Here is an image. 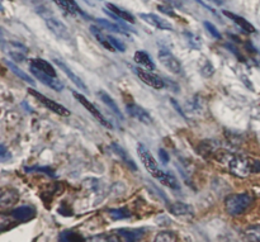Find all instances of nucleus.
Listing matches in <instances>:
<instances>
[{"mask_svg": "<svg viewBox=\"0 0 260 242\" xmlns=\"http://www.w3.org/2000/svg\"><path fill=\"white\" fill-rule=\"evenodd\" d=\"M217 160L222 165H226L231 174L239 178H246L247 175L260 172V161L243 155L222 152L218 154Z\"/></svg>", "mask_w": 260, "mask_h": 242, "instance_id": "1", "label": "nucleus"}, {"mask_svg": "<svg viewBox=\"0 0 260 242\" xmlns=\"http://www.w3.org/2000/svg\"><path fill=\"white\" fill-rule=\"evenodd\" d=\"M254 202V195L250 193H237L229 195L225 200V208L230 215H240Z\"/></svg>", "mask_w": 260, "mask_h": 242, "instance_id": "2", "label": "nucleus"}, {"mask_svg": "<svg viewBox=\"0 0 260 242\" xmlns=\"http://www.w3.org/2000/svg\"><path fill=\"white\" fill-rule=\"evenodd\" d=\"M38 13L42 15V18H44L45 22H46L47 27L54 32L55 36H57V37L61 38V40H70V32H69L66 26H65L56 15L51 13L50 10H38Z\"/></svg>", "mask_w": 260, "mask_h": 242, "instance_id": "3", "label": "nucleus"}, {"mask_svg": "<svg viewBox=\"0 0 260 242\" xmlns=\"http://www.w3.org/2000/svg\"><path fill=\"white\" fill-rule=\"evenodd\" d=\"M1 47L5 51V54L15 62H23L27 57L28 48L24 44L19 43V42H14V41L5 42V41H3Z\"/></svg>", "mask_w": 260, "mask_h": 242, "instance_id": "4", "label": "nucleus"}, {"mask_svg": "<svg viewBox=\"0 0 260 242\" xmlns=\"http://www.w3.org/2000/svg\"><path fill=\"white\" fill-rule=\"evenodd\" d=\"M27 91L30 93L31 95H32V97L36 98L37 100H40L41 104L45 105L47 109H50L51 112H54V113H56V114L62 115V117H69V115L71 114L70 111H69V109H66V108L63 107V105L59 104V103H56V101L51 100V99L46 98L45 95L40 94V93L34 90V89H31V87H28Z\"/></svg>", "mask_w": 260, "mask_h": 242, "instance_id": "5", "label": "nucleus"}, {"mask_svg": "<svg viewBox=\"0 0 260 242\" xmlns=\"http://www.w3.org/2000/svg\"><path fill=\"white\" fill-rule=\"evenodd\" d=\"M157 57H159V61H160L161 64L170 72H173V74L179 75L183 72V66L180 64V61L174 55H171L169 51L161 50L159 52V55H157Z\"/></svg>", "mask_w": 260, "mask_h": 242, "instance_id": "6", "label": "nucleus"}, {"mask_svg": "<svg viewBox=\"0 0 260 242\" xmlns=\"http://www.w3.org/2000/svg\"><path fill=\"white\" fill-rule=\"evenodd\" d=\"M132 71H135V74L138 76L140 80H142V83H145L149 86L153 87V89H163L165 86V83H164L163 79L157 75L153 74V72H149V71H145L140 68H135V66H131Z\"/></svg>", "mask_w": 260, "mask_h": 242, "instance_id": "7", "label": "nucleus"}, {"mask_svg": "<svg viewBox=\"0 0 260 242\" xmlns=\"http://www.w3.org/2000/svg\"><path fill=\"white\" fill-rule=\"evenodd\" d=\"M30 70H31V72L33 74V76H36V78L38 79L41 83H44L46 86L51 87L52 90L61 91L63 89L62 83H61L60 80H57L55 76H51V75L46 74V72H44V71L40 70V69L34 68V66H32V65L30 66Z\"/></svg>", "mask_w": 260, "mask_h": 242, "instance_id": "8", "label": "nucleus"}, {"mask_svg": "<svg viewBox=\"0 0 260 242\" xmlns=\"http://www.w3.org/2000/svg\"><path fill=\"white\" fill-rule=\"evenodd\" d=\"M73 95H74V98H75V99H76L77 101H79V103H80L81 105H83L84 108H85V109H87L88 112H90V113H92V114L94 115V117L97 118L98 121L100 122V123H102V125L104 126V127H107V128H113V126L110 125L109 122L107 121V119H106V117H104L103 114H102V113H100L99 111H98L97 108L94 107L93 104H92V103H90L89 100H88L87 98L84 97L83 94H80V93H77V91H73Z\"/></svg>", "mask_w": 260, "mask_h": 242, "instance_id": "9", "label": "nucleus"}, {"mask_svg": "<svg viewBox=\"0 0 260 242\" xmlns=\"http://www.w3.org/2000/svg\"><path fill=\"white\" fill-rule=\"evenodd\" d=\"M137 152H138V155H140L141 161H142L144 166L146 168V170L150 172L151 175L156 174V172L160 170L159 166H157L156 160L153 157L150 151H149L144 145H138V147H137Z\"/></svg>", "mask_w": 260, "mask_h": 242, "instance_id": "10", "label": "nucleus"}, {"mask_svg": "<svg viewBox=\"0 0 260 242\" xmlns=\"http://www.w3.org/2000/svg\"><path fill=\"white\" fill-rule=\"evenodd\" d=\"M126 111L128 113V115H131V117L137 119L141 123H145V125H151L153 123V118L149 114V112L142 107H140V105L134 104V103L128 104L126 105Z\"/></svg>", "mask_w": 260, "mask_h": 242, "instance_id": "11", "label": "nucleus"}, {"mask_svg": "<svg viewBox=\"0 0 260 242\" xmlns=\"http://www.w3.org/2000/svg\"><path fill=\"white\" fill-rule=\"evenodd\" d=\"M10 217L18 222H28L36 217V209L31 205H22L10 212Z\"/></svg>", "mask_w": 260, "mask_h": 242, "instance_id": "12", "label": "nucleus"}, {"mask_svg": "<svg viewBox=\"0 0 260 242\" xmlns=\"http://www.w3.org/2000/svg\"><path fill=\"white\" fill-rule=\"evenodd\" d=\"M141 19H144L147 24H150L153 27H156L159 29L163 30H173V26L165 19L160 18L156 14L153 13H141L140 14Z\"/></svg>", "mask_w": 260, "mask_h": 242, "instance_id": "13", "label": "nucleus"}, {"mask_svg": "<svg viewBox=\"0 0 260 242\" xmlns=\"http://www.w3.org/2000/svg\"><path fill=\"white\" fill-rule=\"evenodd\" d=\"M118 237L121 239V241H138L145 236V229L142 228H120V229H114L113 231Z\"/></svg>", "mask_w": 260, "mask_h": 242, "instance_id": "14", "label": "nucleus"}, {"mask_svg": "<svg viewBox=\"0 0 260 242\" xmlns=\"http://www.w3.org/2000/svg\"><path fill=\"white\" fill-rule=\"evenodd\" d=\"M54 62L57 65V66H59V68L61 69V71H62V72H65V75H66L67 78L70 79L71 83H74V84L76 85V86L79 87V89H81L83 91H88V87H87V85L84 84V81L81 80V79L79 78L77 75L74 74V71L71 70V69L69 68V66H67V65L63 62V61L59 60V58H55Z\"/></svg>", "mask_w": 260, "mask_h": 242, "instance_id": "15", "label": "nucleus"}, {"mask_svg": "<svg viewBox=\"0 0 260 242\" xmlns=\"http://www.w3.org/2000/svg\"><path fill=\"white\" fill-rule=\"evenodd\" d=\"M169 212L175 217H190L194 214V209L190 204L187 203H173L169 207Z\"/></svg>", "mask_w": 260, "mask_h": 242, "instance_id": "16", "label": "nucleus"}, {"mask_svg": "<svg viewBox=\"0 0 260 242\" xmlns=\"http://www.w3.org/2000/svg\"><path fill=\"white\" fill-rule=\"evenodd\" d=\"M224 15H226L227 18H230L231 20H233V22H235V23H236L237 26L244 30V32H247V33H255V32H257L255 27H254L250 22H247L245 18L239 17V15L231 13V12H229V10H224Z\"/></svg>", "mask_w": 260, "mask_h": 242, "instance_id": "17", "label": "nucleus"}, {"mask_svg": "<svg viewBox=\"0 0 260 242\" xmlns=\"http://www.w3.org/2000/svg\"><path fill=\"white\" fill-rule=\"evenodd\" d=\"M110 148H112V151L122 160V162L126 165L127 168H130L131 170H134V171H137V166L136 164H135L134 160L130 157V155H128V154H127L118 143H112V145H110Z\"/></svg>", "mask_w": 260, "mask_h": 242, "instance_id": "18", "label": "nucleus"}, {"mask_svg": "<svg viewBox=\"0 0 260 242\" xmlns=\"http://www.w3.org/2000/svg\"><path fill=\"white\" fill-rule=\"evenodd\" d=\"M153 178H156L163 185H167V186H169V188L171 189H179V183H178L177 178H175L174 175H171L170 172H165L159 170V171H157L156 174H153Z\"/></svg>", "mask_w": 260, "mask_h": 242, "instance_id": "19", "label": "nucleus"}, {"mask_svg": "<svg viewBox=\"0 0 260 242\" xmlns=\"http://www.w3.org/2000/svg\"><path fill=\"white\" fill-rule=\"evenodd\" d=\"M19 199V193L15 189H5L0 195V204L1 207H9L13 205Z\"/></svg>", "mask_w": 260, "mask_h": 242, "instance_id": "20", "label": "nucleus"}, {"mask_svg": "<svg viewBox=\"0 0 260 242\" xmlns=\"http://www.w3.org/2000/svg\"><path fill=\"white\" fill-rule=\"evenodd\" d=\"M90 32H92V34H93L94 37L97 38V41L99 42L103 47H106L107 50L112 51V52H114L116 51V48L112 46V43L109 42V40H108V36H106V34L102 32V29L100 28H98L97 26H90Z\"/></svg>", "mask_w": 260, "mask_h": 242, "instance_id": "21", "label": "nucleus"}, {"mask_svg": "<svg viewBox=\"0 0 260 242\" xmlns=\"http://www.w3.org/2000/svg\"><path fill=\"white\" fill-rule=\"evenodd\" d=\"M98 97H99V99L102 101H103L104 104H106L108 108H109L110 111L113 112V113L117 115V117L120 118V119H123V115H122V113H121L118 105L116 104V101H114L113 99H112V98H110L109 95H108L107 93H106V91H99V93H98Z\"/></svg>", "mask_w": 260, "mask_h": 242, "instance_id": "22", "label": "nucleus"}, {"mask_svg": "<svg viewBox=\"0 0 260 242\" xmlns=\"http://www.w3.org/2000/svg\"><path fill=\"white\" fill-rule=\"evenodd\" d=\"M135 62L141 65L142 68L147 69V70H155V64L150 58V56L145 52V51H137L135 54Z\"/></svg>", "mask_w": 260, "mask_h": 242, "instance_id": "23", "label": "nucleus"}, {"mask_svg": "<svg viewBox=\"0 0 260 242\" xmlns=\"http://www.w3.org/2000/svg\"><path fill=\"white\" fill-rule=\"evenodd\" d=\"M31 65L34 66V68L40 69V70H42L44 72H46V74L56 78V70H55L54 66H52L50 62H47L46 60H42V58H32V60H31Z\"/></svg>", "mask_w": 260, "mask_h": 242, "instance_id": "24", "label": "nucleus"}, {"mask_svg": "<svg viewBox=\"0 0 260 242\" xmlns=\"http://www.w3.org/2000/svg\"><path fill=\"white\" fill-rule=\"evenodd\" d=\"M187 108H188V112H190V113H202L204 109V100L202 99V98L199 97V95H194V97H192L189 99V100L187 101Z\"/></svg>", "mask_w": 260, "mask_h": 242, "instance_id": "25", "label": "nucleus"}, {"mask_svg": "<svg viewBox=\"0 0 260 242\" xmlns=\"http://www.w3.org/2000/svg\"><path fill=\"white\" fill-rule=\"evenodd\" d=\"M4 62H5V65H7L8 68L10 69V71H13L14 74L17 75L18 78H20V80L26 81V83L31 84L32 86H34V80H33V79L31 78V76L28 74H26L24 71L20 70V69L18 68L17 65H14L13 62H10V61H8V60H4Z\"/></svg>", "mask_w": 260, "mask_h": 242, "instance_id": "26", "label": "nucleus"}, {"mask_svg": "<svg viewBox=\"0 0 260 242\" xmlns=\"http://www.w3.org/2000/svg\"><path fill=\"white\" fill-rule=\"evenodd\" d=\"M107 8L109 10H112L114 14H116L117 17H120L121 19L126 20V22H128V23H136V19H135V17L132 15L131 13H128V12H126V10L121 9V8L116 7L114 4H107Z\"/></svg>", "mask_w": 260, "mask_h": 242, "instance_id": "27", "label": "nucleus"}, {"mask_svg": "<svg viewBox=\"0 0 260 242\" xmlns=\"http://www.w3.org/2000/svg\"><path fill=\"white\" fill-rule=\"evenodd\" d=\"M95 20H97V23L99 24V26H102V27L106 28V29L110 30V32H114V33H118V34H127V32H124V30H126L124 28L112 23V22H109V20L102 19V18H97Z\"/></svg>", "mask_w": 260, "mask_h": 242, "instance_id": "28", "label": "nucleus"}, {"mask_svg": "<svg viewBox=\"0 0 260 242\" xmlns=\"http://www.w3.org/2000/svg\"><path fill=\"white\" fill-rule=\"evenodd\" d=\"M244 239L247 241L260 242V225H253L247 227L244 232Z\"/></svg>", "mask_w": 260, "mask_h": 242, "instance_id": "29", "label": "nucleus"}, {"mask_svg": "<svg viewBox=\"0 0 260 242\" xmlns=\"http://www.w3.org/2000/svg\"><path fill=\"white\" fill-rule=\"evenodd\" d=\"M63 4H65V7H66V12L70 14H79L81 17L84 18H89L88 17L87 13H84L83 10L80 9V7L77 5V3L75 0H62Z\"/></svg>", "mask_w": 260, "mask_h": 242, "instance_id": "30", "label": "nucleus"}, {"mask_svg": "<svg viewBox=\"0 0 260 242\" xmlns=\"http://www.w3.org/2000/svg\"><path fill=\"white\" fill-rule=\"evenodd\" d=\"M59 240L63 242H76V241H83V237L79 233H75L73 231H63L59 236Z\"/></svg>", "mask_w": 260, "mask_h": 242, "instance_id": "31", "label": "nucleus"}, {"mask_svg": "<svg viewBox=\"0 0 260 242\" xmlns=\"http://www.w3.org/2000/svg\"><path fill=\"white\" fill-rule=\"evenodd\" d=\"M178 236L177 233L173 232V231H163V232H159L155 237V241L156 242H173L177 241Z\"/></svg>", "mask_w": 260, "mask_h": 242, "instance_id": "32", "label": "nucleus"}, {"mask_svg": "<svg viewBox=\"0 0 260 242\" xmlns=\"http://www.w3.org/2000/svg\"><path fill=\"white\" fill-rule=\"evenodd\" d=\"M109 215L112 217V219H116V221H120V219H126L131 217V212L126 208H118V209H110Z\"/></svg>", "mask_w": 260, "mask_h": 242, "instance_id": "33", "label": "nucleus"}, {"mask_svg": "<svg viewBox=\"0 0 260 242\" xmlns=\"http://www.w3.org/2000/svg\"><path fill=\"white\" fill-rule=\"evenodd\" d=\"M200 74H202V76H204V78H211V76H214V68L212 66V64H211L210 61L204 60L203 62H202V65H200Z\"/></svg>", "mask_w": 260, "mask_h": 242, "instance_id": "34", "label": "nucleus"}, {"mask_svg": "<svg viewBox=\"0 0 260 242\" xmlns=\"http://www.w3.org/2000/svg\"><path fill=\"white\" fill-rule=\"evenodd\" d=\"M184 36L187 37L188 43H189L192 47L200 48V40L198 36H196V34L192 33V32H185V33H184Z\"/></svg>", "mask_w": 260, "mask_h": 242, "instance_id": "35", "label": "nucleus"}, {"mask_svg": "<svg viewBox=\"0 0 260 242\" xmlns=\"http://www.w3.org/2000/svg\"><path fill=\"white\" fill-rule=\"evenodd\" d=\"M203 24H204V27H206V29L208 30V32H210V34L212 36V37L216 38V40H221V33L218 32V29H217V28L214 27V24L210 23L208 20H206V22H204Z\"/></svg>", "mask_w": 260, "mask_h": 242, "instance_id": "36", "label": "nucleus"}, {"mask_svg": "<svg viewBox=\"0 0 260 242\" xmlns=\"http://www.w3.org/2000/svg\"><path fill=\"white\" fill-rule=\"evenodd\" d=\"M108 40H109V42L112 43V46L116 48V51H120V52H124V51H126V46H124L123 42H121V41L117 40L116 37L108 36Z\"/></svg>", "mask_w": 260, "mask_h": 242, "instance_id": "37", "label": "nucleus"}, {"mask_svg": "<svg viewBox=\"0 0 260 242\" xmlns=\"http://www.w3.org/2000/svg\"><path fill=\"white\" fill-rule=\"evenodd\" d=\"M26 171H42L45 174H47L48 176H55V171L51 168H26Z\"/></svg>", "mask_w": 260, "mask_h": 242, "instance_id": "38", "label": "nucleus"}, {"mask_svg": "<svg viewBox=\"0 0 260 242\" xmlns=\"http://www.w3.org/2000/svg\"><path fill=\"white\" fill-rule=\"evenodd\" d=\"M170 101H171V105H173V107L177 109L178 113H179V115H182L183 118H187V115H185V113L183 112V109H182V108H180V105L178 104V101L175 100V99H173V98L170 99Z\"/></svg>", "mask_w": 260, "mask_h": 242, "instance_id": "39", "label": "nucleus"}, {"mask_svg": "<svg viewBox=\"0 0 260 242\" xmlns=\"http://www.w3.org/2000/svg\"><path fill=\"white\" fill-rule=\"evenodd\" d=\"M157 9L159 10H161V12H163V13H165V14H168V15H170V17H177V14L174 13L173 10L171 9H169V8H167L165 7V5H159V7H157Z\"/></svg>", "mask_w": 260, "mask_h": 242, "instance_id": "40", "label": "nucleus"}, {"mask_svg": "<svg viewBox=\"0 0 260 242\" xmlns=\"http://www.w3.org/2000/svg\"><path fill=\"white\" fill-rule=\"evenodd\" d=\"M159 156H160V160L163 164H168V162H169V155H168L165 150L160 148V150H159Z\"/></svg>", "mask_w": 260, "mask_h": 242, "instance_id": "41", "label": "nucleus"}, {"mask_svg": "<svg viewBox=\"0 0 260 242\" xmlns=\"http://www.w3.org/2000/svg\"><path fill=\"white\" fill-rule=\"evenodd\" d=\"M1 154H0V158H1V161H5L8 157H10V154L7 151V148H5V146L1 145Z\"/></svg>", "mask_w": 260, "mask_h": 242, "instance_id": "42", "label": "nucleus"}, {"mask_svg": "<svg viewBox=\"0 0 260 242\" xmlns=\"http://www.w3.org/2000/svg\"><path fill=\"white\" fill-rule=\"evenodd\" d=\"M52 1H55V3H56L57 5H59V7L61 8V9H63L65 12H66V7H65V4H63L62 0H52ZM66 13H67V12H66Z\"/></svg>", "mask_w": 260, "mask_h": 242, "instance_id": "43", "label": "nucleus"}, {"mask_svg": "<svg viewBox=\"0 0 260 242\" xmlns=\"http://www.w3.org/2000/svg\"><path fill=\"white\" fill-rule=\"evenodd\" d=\"M197 1H198V3H200V4H202V1H200V0H197ZM203 7H204V8H207V9H210L211 12H212V13H214V14H216V12H214V10L212 9V8H210V7H208V5H207V4H203Z\"/></svg>", "mask_w": 260, "mask_h": 242, "instance_id": "44", "label": "nucleus"}, {"mask_svg": "<svg viewBox=\"0 0 260 242\" xmlns=\"http://www.w3.org/2000/svg\"><path fill=\"white\" fill-rule=\"evenodd\" d=\"M210 1H214V3H216V4H221V3H222L221 0H210Z\"/></svg>", "mask_w": 260, "mask_h": 242, "instance_id": "45", "label": "nucleus"}]
</instances>
